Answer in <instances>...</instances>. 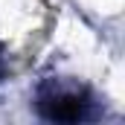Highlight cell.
I'll list each match as a JSON object with an SVG mask.
<instances>
[{
    "mask_svg": "<svg viewBox=\"0 0 125 125\" xmlns=\"http://www.w3.org/2000/svg\"><path fill=\"white\" fill-rule=\"evenodd\" d=\"M41 111L44 116L50 119H61V122H73L84 114V102L79 99L76 93H55V96H47L41 102Z\"/></svg>",
    "mask_w": 125,
    "mask_h": 125,
    "instance_id": "1",
    "label": "cell"
}]
</instances>
